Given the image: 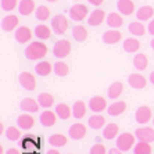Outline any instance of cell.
<instances>
[{"label":"cell","mask_w":154,"mask_h":154,"mask_svg":"<svg viewBox=\"0 0 154 154\" xmlns=\"http://www.w3.org/2000/svg\"><path fill=\"white\" fill-rule=\"evenodd\" d=\"M49 53V49L43 42H32L31 45H28V47L25 49V57L31 61H38L42 60L43 57H46Z\"/></svg>","instance_id":"cell-1"},{"label":"cell","mask_w":154,"mask_h":154,"mask_svg":"<svg viewBox=\"0 0 154 154\" xmlns=\"http://www.w3.org/2000/svg\"><path fill=\"white\" fill-rule=\"evenodd\" d=\"M72 50V45L68 39L57 40L53 46V56L57 58H65L68 57Z\"/></svg>","instance_id":"cell-2"},{"label":"cell","mask_w":154,"mask_h":154,"mask_svg":"<svg viewBox=\"0 0 154 154\" xmlns=\"http://www.w3.org/2000/svg\"><path fill=\"white\" fill-rule=\"evenodd\" d=\"M69 22L68 18L63 14H57L51 18V29L54 31V33L57 35H64L67 31H68Z\"/></svg>","instance_id":"cell-3"},{"label":"cell","mask_w":154,"mask_h":154,"mask_svg":"<svg viewBox=\"0 0 154 154\" xmlns=\"http://www.w3.org/2000/svg\"><path fill=\"white\" fill-rule=\"evenodd\" d=\"M135 140H136V136L132 135V133H129V132L121 133V135L117 137V147L125 153V151H129L131 149L135 147V144H136Z\"/></svg>","instance_id":"cell-4"},{"label":"cell","mask_w":154,"mask_h":154,"mask_svg":"<svg viewBox=\"0 0 154 154\" xmlns=\"http://www.w3.org/2000/svg\"><path fill=\"white\" fill-rule=\"evenodd\" d=\"M89 15V8H88V6H85V4H74L71 8H69V17H71V20H74V21L76 22H81L83 21L86 17Z\"/></svg>","instance_id":"cell-5"},{"label":"cell","mask_w":154,"mask_h":154,"mask_svg":"<svg viewBox=\"0 0 154 154\" xmlns=\"http://www.w3.org/2000/svg\"><path fill=\"white\" fill-rule=\"evenodd\" d=\"M18 81H20V85L22 86V89H25V90H35L36 85H38L35 75L31 74V72H26V71L20 74Z\"/></svg>","instance_id":"cell-6"},{"label":"cell","mask_w":154,"mask_h":154,"mask_svg":"<svg viewBox=\"0 0 154 154\" xmlns=\"http://www.w3.org/2000/svg\"><path fill=\"white\" fill-rule=\"evenodd\" d=\"M151 118H153V111H151V108L149 106H140L135 111V119H136V122L142 124V125L150 122Z\"/></svg>","instance_id":"cell-7"},{"label":"cell","mask_w":154,"mask_h":154,"mask_svg":"<svg viewBox=\"0 0 154 154\" xmlns=\"http://www.w3.org/2000/svg\"><path fill=\"white\" fill-rule=\"evenodd\" d=\"M135 136L140 142L151 143V142H154V128H151V126H140V128H137L135 131Z\"/></svg>","instance_id":"cell-8"},{"label":"cell","mask_w":154,"mask_h":154,"mask_svg":"<svg viewBox=\"0 0 154 154\" xmlns=\"http://www.w3.org/2000/svg\"><path fill=\"white\" fill-rule=\"evenodd\" d=\"M89 108H90V111H93L94 114H100L106 108H108L107 100L101 96H93L89 100Z\"/></svg>","instance_id":"cell-9"},{"label":"cell","mask_w":154,"mask_h":154,"mask_svg":"<svg viewBox=\"0 0 154 154\" xmlns=\"http://www.w3.org/2000/svg\"><path fill=\"white\" fill-rule=\"evenodd\" d=\"M39 107L40 104L38 100L32 99V97H25V99H22L21 103H20V108H21V111L24 112H38L39 111Z\"/></svg>","instance_id":"cell-10"},{"label":"cell","mask_w":154,"mask_h":154,"mask_svg":"<svg viewBox=\"0 0 154 154\" xmlns=\"http://www.w3.org/2000/svg\"><path fill=\"white\" fill-rule=\"evenodd\" d=\"M68 133H69V137H71L72 140H81L86 136L88 129H86V126L83 125L82 122H75V124L69 128Z\"/></svg>","instance_id":"cell-11"},{"label":"cell","mask_w":154,"mask_h":154,"mask_svg":"<svg viewBox=\"0 0 154 154\" xmlns=\"http://www.w3.org/2000/svg\"><path fill=\"white\" fill-rule=\"evenodd\" d=\"M128 83L129 86H132L133 89H144L147 85V79L144 78L142 74H139V72H133V74H131L128 78Z\"/></svg>","instance_id":"cell-12"},{"label":"cell","mask_w":154,"mask_h":154,"mask_svg":"<svg viewBox=\"0 0 154 154\" xmlns=\"http://www.w3.org/2000/svg\"><path fill=\"white\" fill-rule=\"evenodd\" d=\"M104 20H107L106 18V11L101 10V8H97V10L92 11L90 15L88 17V24L90 26H100L104 22Z\"/></svg>","instance_id":"cell-13"},{"label":"cell","mask_w":154,"mask_h":154,"mask_svg":"<svg viewBox=\"0 0 154 154\" xmlns=\"http://www.w3.org/2000/svg\"><path fill=\"white\" fill-rule=\"evenodd\" d=\"M18 24H20V20H18L17 15L8 14L2 20V29H3L4 32H11V31L17 29Z\"/></svg>","instance_id":"cell-14"},{"label":"cell","mask_w":154,"mask_h":154,"mask_svg":"<svg viewBox=\"0 0 154 154\" xmlns=\"http://www.w3.org/2000/svg\"><path fill=\"white\" fill-rule=\"evenodd\" d=\"M17 125L20 129H24V131H29L32 129L35 125V118L29 112H24L17 118Z\"/></svg>","instance_id":"cell-15"},{"label":"cell","mask_w":154,"mask_h":154,"mask_svg":"<svg viewBox=\"0 0 154 154\" xmlns=\"http://www.w3.org/2000/svg\"><path fill=\"white\" fill-rule=\"evenodd\" d=\"M57 114L56 111H50V110H45V111L40 114V124L46 128H50V126H54L56 122H57Z\"/></svg>","instance_id":"cell-16"},{"label":"cell","mask_w":154,"mask_h":154,"mask_svg":"<svg viewBox=\"0 0 154 154\" xmlns=\"http://www.w3.org/2000/svg\"><path fill=\"white\" fill-rule=\"evenodd\" d=\"M14 38L18 43H22V45H24V43H28L29 40L32 39V31H31L28 26H20V28H17V31H15Z\"/></svg>","instance_id":"cell-17"},{"label":"cell","mask_w":154,"mask_h":154,"mask_svg":"<svg viewBox=\"0 0 154 154\" xmlns=\"http://www.w3.org/2000/svg\"><path fill=\"white\" fill-rule=\"evenodd\" d=\"M101 39L106 45H115L122 39V33L119 32L118 29H110V31H106L101 36Z\"/></svg>","instance_id":"cell-18"},{"label":"cell","mask_w":154,"mask_h":154,"mask_svg":"<svg viewBox=\"0 0 154 154\" xmlns=\"http://www.w3.org/2000/svg\"><path fill=\"white\" fill-rule=\"evenodd\" d=\"M18 11L21 15H31L32 13L36 11V4H35V0H21L20 4H18Z\"/></svg>","instance_id":"cell-19"},{"label":"cell","mask_w":154,"mask_h":154,"mask_svg":"<svg viewBox=\"0 0 154 154\" xmlns=\"http://www.w3.org/2000/svg\"><path fill=\"white\" fill-rule=\"evenodd\" d=\"M126 107H128L126 101L117 100V101H114L112 104H110V106H108L107 112L111 115V117H118V115H121L122 112L126 111Z\"/></svg>","instance_id":"cell-20"},{"label":"cell","mask_w":154,"mask_h":154,"mask_svg":"<svg viewBox=\"0 0 154 154\" xmlns=\"http://www.w3.org/2000/svg\"><path fill=\"white\" fill-rule=\"evenodd\" d=\"M117 8L122 15H132L135 13V3L133 0H118Z\"/></svg>","instance_id":"cell-21"},{"label":"cell","mask_w":154,"mask_h":154,"mask_svg":"<svg viewBox=\"0 0 154 154\" xmlns=\"http://www.w3.org/2000/svg\"><path fill=\"white\" fill-rule=\"evenodd\" d=\"M53 71H54V65L51 63H49V61L43 60V61H39L35 65V72L39 76H47V75H50Z\"/></svg>","instance_id":"cell-22"},{"label":"cell","mask_w":154,"mask_h":154,"mask_svg":"<svg viewBox=\"0 0 154 154\" xmlns=\"http://www.w3.org/2000/svg\"><path fill=\"white\" fill-rule=\"evenodd\" d=\"M122 92H124V83L119 82V81H117V82H112L111 85L108 86L107 96H108V99L117 100V99L122 94Z\"/></svg>","instance_id":"cell-23"},{"label":"cell","mask_w":154,"mask_h":154,"mask_svg":"<svg viewBox=\"0 0 154 154\" xmlns=\"http://www.w3.org/2000/svg\"><path fill=\"white\" fill-rule=\"evenodd\" d=\"M88 112V106H86L85 101L82 100H76L72 106V115H74V118L76 119H81L83 118Z\"/></svg>","instance_id":"cell-24"},{"label":"cell","mask_w":154,"mask_h":154,"mask_svg":"<svg viewBox=\"0 0 154 154\" xmlns=\"http://www.w3.org/2000/svg\"><path fill=\"white\" fill-rule=\"evenodd\" d=\"M118 133H119V126H118V124H114V122L108 124V125H106L103 128V137L107 140L115 139Z\"/></svg>","instance_id":"cell-25"},{"label":"cell","mask_w":154,"mask_h":154,"mask_svg":"<svg viewBox=\"0 0 154 154\" xmlns=\"http://www.w3.org/2000/svg\"><path fill=\"white\" fill-rule=\"evenodd\" d=\"M153 15H154V8L151 6H142L136 11L137 21H149V20L153 18Z\"/></svg>","instance_id":"cell-26"},{"label":"cell","mask_w":154,"mask_h":154,"mask_svg":"<svg viewBox=\"0 0 154 154\" xmlns=\"http://www.w3.org/2000/svg\"><path fill=\"white\" fill-rule=\"evenodd\" d=\"M56 114L60 119H68L69 117L72 115V108L69 107L67 103H60L56 106Z\"/></svg>","instance_id":"cell-27"},{"label":"cell","mask_w":154,"mask_h":154,"mask_svg":"<svg viewBox=\"0 0 154 154\" xmlns=\"http://www.w3.org/2000/svg\"><path fill=\"white\" fill-rule=\"evenodd\" d=\"M140 46H142V43L136 38H128V39L124 40V45H122V47H124V50L126 53H136L140 49Z\"/></svg>","instance_id":"cell-28"},{"label":"cell","mask_w":154,"mask_h":154,"mask_svg":"<svg viewBox=\"0 0 154 154\" xmlns=\"http://www.w3.org/2000/svg\"><path fill=\"white\" fill-rule=\"evenodd\" d=\"M107 25L112 29H118L124 25V18L118 13H110L107 15Z\"/></svg>","instance_id":"cell-29"},{"label":"cell","mask_w":154,"mask_h":154,"mask_svg":"<svg viewBox=\"0 0 154 154\" xmlns=\"http://www.w3.org/2000/svg\"><path fill=\"white\" fill-rule=\"evenodd\" d=\"M149 65V58L144 53H137L135 57H133V67L139 71H144Z\"/></svg>","instance_id":"cell-30"},{"label":"cell","mask_w":154,"mask_h":154,"mask_svg":"<svg viewBox=\"0 0 154 154\" xmlns=\"http://www.w3.org/2000/svg\"><path fill=\"white\" fill-rule=\"evenodd\" d=\"M35 35H36V38H38V39L46 40V39H50L51 35H53V32H51V29L49 28L47 25L40 24V25H38L35 28Z\"/></svg>","instance_id":"cell-31"},{"label":"cell","mask_w":154,"mask_h":154,"mask_svg":"<svg viewBox=\"0 0 154 154\" xmlns=\"http://www.w3.org/2000/svg\"><path fill=\"white\" fill-rule=\"evenodd\" d=\"M72 38L76 40V42H85L88 39V29L83 25H75L72 28Z\"/></svg>","instance_id":"cell-32"},{"label":"cell","mask_w":154,"mask_h":154,"mask_svg":"<svg viewBox=\"0 0 154 154\" xmlns=\"http://www.w3.org/2000/svg\"><path fill=\"white\" fill-rule=\"evenodd\" d=\"M88 124L92 129H101L106 126V118L101 114H93L88 119Z\"/></svg>","instance_id":"cell-33"},{"label":"cell","mask_w":154,"mask_h":154,"mask_svg":"<svg viewBox=\"0 0 154 154\" xmlns=\"http://www.w3.org/2000/svg\"><path fill=\"white\" fill-rule=\"evenodd\" d=\"M49 143L54 147H64L68 143V137L63 135V133H54V135H51L49 137Z\"/></svg>","instance_id":"cell-34"},{"label":"cell","mask_w":154,"mask_h":154,"mask_svg":"<svg viewBox=\"0 0 154 154\" xmlns=\"http://www.w3.org/2000/svg\"><path fill=\"white\" fill-rule=\"evenodd\" d=\"M128 29L133 36H143L144 33H146V26H144L140 21L131 22V24L128 25Z\"/></svg>","instance_id":"cell-35"},{"label":"cell","mask_w":154,"mask_h":154,"mask_svg":"<svg viewBox=\"0 0 154 154\" xmlns=\"http://www.w3.org/2000/svg\"><path fill=\"white\" fill-rule=\"evenodd\" d=\"M38 101H39L40 107L43 108H50L51 106L54 104V96L50 93H46V92H43L38 96Z\"/></svg>","instance_id":"cell-36"},{"label":"cell","mask_w":154,"mask_h":154,"mask_svg":"<svg viewBox=\"0 0 154 154\" xmlns=\"http://www.w3.org/2000/svg\"><path fill=\"white\" fill-rule=\"evenodd\" d=\"M153 149H151V144L147 143V142H137L133 147V154H151Z\"/></svg>","instance_id":"cell-37"},{"label":"cell","mask_w":154,"mask_h":154,"mask_svg":"<svg viewBox=\"0 0 154 154\" xmlns=\"http://www.w3.org/2000/svg\"><path fill=\"white\" fill-rule=\"evenodd\" d=\"M35 15L38 21H42V22L47 21L50 18V8L47 7V6H39V7H36Z\"/></svg>","instance_id":"cell-38"},{"label":"cell","mask_w":154,"mask_h":154,"mask_svg":"<svg viewBox=\"0 0 154 154\" xmlns=\"http://www.w3.org/2000/svg\"><path fill=\"white\" fill-rule=\"evenodd\" d=\"M54 74L57 76H67L69 74V67L65 63H63V61H57L56 64H54Z\"/></svg>","instance_id":"cell-39"},{"label":"cell","mask_w":154,"mask_h":154,"mask_svg":"<svg viewBox=\"0 0 154 154\" xmlns=\"http://www.w3.org/2000/svg\"><path fill=\"white\" fill-rule=\"evenodd\" d=\"M6 137H7L10 142H17V140L21 139V132L17 126H8L6 129Z\"/></svg>","instance_id":"cell-40"},{"label":"cell","mask_w":154,"mask_h":154,"mask_svg":"<svg viewBox=\"0 0 154 154\" xmlns=\"http://www.w3.org/2000/svg\"><path fill=\"white\" fill-rule=\"evenodd\" d=\"M0 3H2V8L4 11H13L20 4L18 0H0Z\"/></svg>","instance_id":"cell-41"},{"label":"cell","mask_w":154,"mask_h":154,"mask_svg":"<svg viewBox=\"0 0 154 154\" xmlns=\"http://www.w3.org/2000/svg\"><path fill=\"white\" fill-rule=\"evenodd\" d=\"M107 153L108 151L106 149V146L101 143H96L90 147V154H107Z\"/></svg>","instance_id":"cell-42"},{"label":"cell","mask_w":154,"mask_h":154,"mask_svg":"<svg viewBox=\"0 0 154 154\" xmlns=\"http://www.w3.org/2000/svg\"><path fill=\"white\" fill-rule=\"evenodd\" d=\"M147 31H149L150 35L154 36V20H151V21L149 22V25H147Z\"/></svg>","instance_id":"cell-43"},{"label":"cell","mask_w":154,"mask_h":154,"mask_svg":"<svg viewBox=\"0 0 154 154\" xmlns=\"http://www.w3.org/2000/svg\"><path fill=\"white\" fill-rule=\"evenodd\" d=\"M107 154H124V151L119 150L118 147H114V149H110Z\"/></svg>","instance_id":"cell-44"},{"label":"cell","mask_w":154,"mask_h":154,"mask_svg":"<svg viewBox=\"0 0 154 154\" xmlns=\"http://www.w3.org/2000/svg\"><path fill=\"white\" fill-rule=\"evenodd\" d=\"M89 4H93V6H101L104 3V0H88Z\"/></svg>","instance_id":"cell-45"},{"label":"cell","mask_w":154,"mask_h":154,"mask_svg":"<svg viewBox=\"0 0 154 154\" xmlns=\"http://www.w3.org/2000/svg\"><path fill=\"white\" fill-rule=\"evenodd\" d=\"M6 154H20V151H18L17 149H8V150L6 151Z\"/></svg>","instance_id":"cell-46"},{"label":"cell","mask_w":154,"mask_h":154,"mask_svg":"<svg viewBox=\"0 0 154 154\" xmlns=\"http://www.w3.org/2000/svg\"><path fill=\"white\" fill-rule=\"evenodd\" d=\"M47 154H61V153L57 150V149H51V150L47 151Z\"/></svg>","instance_id":"cell-47"},{"label":"cell","mask_w":154,"mask_h":154,"mask_svg":"<svg viewBox=\"0 0 154 154\" xmlns=\"http://www.w3.org/2000/svg\"><path fill=\"white\" fill-rule=\"evenodd\" d=\"M150 83L151 85H154V71L150 74Z\"/></svg>","instance_id":"cell-48"},{"label":"cell","mask_w":154,"mask_h":154,"mask_svg":"<svg viewBox=\"0 0 154 154\" xmlns=\"http://www.w3.org/2000/svg\"><path fill=\"white\" fill-rule=\"evenodd\" d=\"M0 133H2V135H3V133H6V132H4V126H3V122L0 124Z\"/></svg>","instance_id":"cell-49"},{"label":"cell","mask_w":154,"mask_h":154,"mask_svg":"<svg viewBox=\"0 0 154 154\" xmlns=\"http://www.w3.org/2000/svg\"><path fill=\"white\" fill-rule=\"evenodd\" d=\"M46 2H49V3H57L58 0H46Z\"/></svg>","instance_id":"cell-50"},{"label":"cell","mask_w":154,"mask_h":154,"mask_svg":"<svg viewBox=\"0 0 154 154\" xmlns=\"http://www.w3.org/2000/svg\"><path fill=\"white\" fill-rule=\"evenodd\" d=\"M150 46H151V49H153V50H154V39L150 42Z\"/></svg>","instance_id":"cell-51"},{"label":"cell","mask_w":154,"mask_h":154,"mask_svg":"<svg viewBox=\"0 0 154 154\" xmlns=\"http://www.w3.org/2000/svg\"><path fill=\"white\" fill-rule=\"evenodd\" d=\"M0 154H4V151H3V146H0Z\"/></svg>","instance_id":"cell-52"},{"label":"cell","mask_w":154,"mask_h":154,"mask_svg":"<svg viewBox=\"0 0 154 154\" xmlns=\"http://www.w3.org/2000/svg\"><path fill=\"white\" fill-rule=\"evenodd\" d=\"M153 125H154V118H153Z\"/></svg>","instance_id":"cell-53"}]
</instances>
